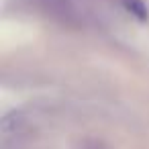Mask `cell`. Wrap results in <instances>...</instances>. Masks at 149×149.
I'll return each mask as SVG.
<instances>
[{"label":"cell","mask_w":149,"mask_h":149,"mask_svg":"<svg viewBox=\"0 0 149 149\" xmlns=\"http://www.w3.org/2000/svg\"><path fill=\"white\" fill-rule=\"evenodd\" d=\"M120 2H123V6L127 8V13H131L135 19H139V21H147L149 10H147L145 0H120Z\"/></svg>","instance_id":"obj_1"}]
</instances>
